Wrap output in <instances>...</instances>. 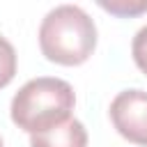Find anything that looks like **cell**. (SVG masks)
Instances as JSON below:
<instances>
[{
	"instance_id": "obj_6",
	"label": "cell",
	"mask_w": 147,
	"mask_h": 147,
	"mask_svg": "<svg viewBox=\"0 0 147 147\" xmlns=\"http://www.w3.org/2000/svg\"><path fill=\"white\" fill-rule=\"evenodd\" d=\"M99 7L115 16H136L147 11V0H99Z\"/></svg>"
},
{
	"instance_id": "obj_7",
	"label": "cell",
	"mask_w": 147,
	"mask_h": 147,
	"mask_svg": "<svg viewBox=\"0 0 147 147\" xmlns=\"http://www.w3.org/2000/svg\"><path fill=\"white\" fill-rule=\"evenodd\" d=\"M131 53H133V60H136L138 69L142 74H147V25H142L136 32V37L131 41Z\"/></svg>"
},
{
	"instance_id": "obj_8",
	"label": "cell",
	"mask_w": 147,
	"mask_h": 147,
	"mask_svg": "<svg viewBox=\"0 0 147 147\" xmlns=\"http://www.w3.org/2000/svg\"><path fill=\"white\" fill-rule=\"evenodd\" d=\"M0 147H2V138H0Z\"/></svg>"
},
{
	"instance_id": "obj_2",
	"label": "cell",
	"mask_w": 147,
	"mask_h": 147,
	"mask_svg": "<svg viewBox=\"0 0 147 147\" xmlns=\"http://www.w3.org/2000/svg\"><path fill=\"white\" fill-rule=\"evenodd\" d=\"M76 96L74 87L55 76L28 80L11 99V119L28 133L48 131L69 119Z\"/></svg>"
},
{
	"instance_id": "obj_5",
	"label": "cell",
	"mask_w": 147,
	"mask_h": 147,
	"mask_svg": "<svg viewBox=\"0 0 147 147\" xmlns=\"http://www.w3.org/2000/svg\"><path fill=\"white\" fill-rule=\"evenodd\" d=\"M14 74H16V51L0 34V90L11 83Z\"/></svg>"
},
{
	"instance_id": "obj_3",
	"label": "cell",
	"mask_w": 147,
	"mask_h": 147,
	"mask_svg": "<svg viewBox=\"0 0 147 147\" xmlns=\"http://www.w3.org/2000/svg\"><path fill=\"white\" fill-rule=\"evenodd\" d=\"M110 119L122 138L147 147V92L124 90L110 101Z\"/></svg>"
},
{
	"instance_id": "obj_4",
	"label": "cell",
	"mask_w": 147,
	"mask_h": 147,
	"mask_svg": "<svg viewBox=\"0 0 147 147\" xmlns=\"http://www.w3.org/2000/svg\"><path fill=\"white\" fill-rule=\"evenodd\" d=\"M30 147H87V131L83 122H78L76 117H69L67 122L48 131L32 133Z\"/></svg>"
},
{
	"instance_id": "obj_1",
	"label": "cell",
	"mask_w": 147,
	"mask_h": 147,
	"mask_svg": "<svg viewBox=\"0 0 147 147\" xmlns=\"http://www.w3.org/2000/svg\"><path fill=\"white\" fill-rule=\"evenodd\" d=\"M96 46V25L78 5L53 7L39 25V48L46 60L74 67L83 64Z\"/></svg>"
}]
</instances>
